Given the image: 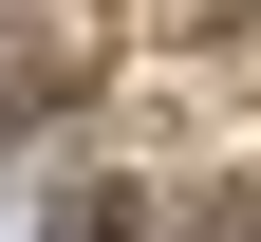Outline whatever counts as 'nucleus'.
Masks as SVG:
<instances>
[{"mask_svg":"<svg viewBox=\"0 0 261 242\" xmlns=\"http://www.w3.org/2000/svg\"><path fill=\"white\" fill-rule=\"evenodd\" d=\"M75 75H93V56H75V38H0V130H38V112H56V93H75Z\"/></svg>","mask_w":261,"mask_h":242,"instance_id":"1","label":"nucleus"},{"mask_svg":"<svg viewBox=\"0 0 261 242\" xmlns=\"http://www.w3.org/2000/svg\"><path fill=\"white\" fill-rule=\"evenodd\" d=\"M38 242H130V186H75V205H56Z\"/></svg>","mask_w":261,"mask_h":242,"instance_id":"2","label":"nucleus"},{"mask_svg":"<svg viewBox=\"0 0 261 242\" xmlns=\"http://www.w3.org/2000/svg\"><path fill=\"white\" fill-rule=\"evenodd\" d=\"M224 242H261V186H243V205H224Z\"/></svg>","mask_w":261,"mask_h":242,"instance_id":"3","label":"nucleus"}]
</instances>
